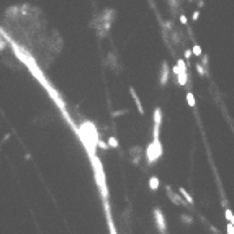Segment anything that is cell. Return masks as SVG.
<instances>
[{
	"label": "cell",
	"mask_w": 234,
	"mask_h": 234,
	"mask_svg": "<svg viewBox=\"0 0 234 234\" xmlns=\"http://www.w3.org/2000/svg\"><path fill=\"white\" fill-rule=\"evenodd\" d=\"M126 111H128V110H123V111H121V110H118V111H115V113H113V116H119V115H124V113H126Z\"/></svg>",
	"instance_id": "obj_16"
},
{
	"label": "cell",
	"mask_w": 234,
	"mask_h": 234,
	"mask_svg": "<svg viewBox=\"0 0 234 234\" xmlns=\"http://www.w3.org/2000/svg\"><path fill=\"white\" fill-rule=\"evenodd\" d=\"M195 69H197V72L200 74V76H206V72H205V69H203V66H202V64H200V62H198V64H195Z\"/></svg>",
	"instance_id": "obj_12"
},
{
	"label": "cell",
	"mask_w": 234,
	"mask_h": 234,
	"mask_svg": "<svg viewBox=\"0 0 234 234\" xmlns=\"http://www.w3.org/2000/svg\"><path fill=\"white\" fill-rule=\"evenodd\" d=\"M177 76H179V84H180V85H185V84H187V80H188L187 72H180V71H179V74H177Z\"/></svg>",
	"instance_id": "obj_7"
},
{
	"label": "cell",
	"mask_w": 234,
	"mask_h": 234,
	"mask_svg": "<svg viewBox=\"0 0 234 234\" xmlns=\"http://www.w3.org/2000/svg\"><path fill=\"white\" fill-rule=\"evenodd\" d=\"M179 192H180V195H182V197H184V198L187 200V202H188V203H190V205H193V198L190 197V193H188V192L185 190V188H184V187H180V190H179Z\"/></svg>",
	"instance_id": "obj_6"
},
{
	"label": "cell",
	"mask_w": 234,
	"mask_h": 234,
	"mask_svg": "<svg viewBox=\"0 0 234 234\" xmlns=\"http://www.w3.org/2000/svg\"><path fill=\"white\" fill-rule=\"evenodd\" d=\"M172 72H174L175 76H177V74H179V67H177V66H174V67H172Z\"/></svg>",
	"instance_id": "obj_20"
},
{
	"label": "cell",
	"mask_w": 234,
	"mask_h": 234,
	"mask_svg": "<svg viewBox=\"0 0 234 234\" xmlns=\"http://www.w3.org/2000/svg\"><path fill=\"white\" fill-rule=\"evenodd\" d=\"M184 54H185V58L188 59V58L192 56V49H185V53H184Z\"/></svg>",
	"instance_id": "obj_19"
},
{
	"label": "cell",
	"mask_w": 234,
	"mask_h": 234,
	"mask_svg": "<svg viewBox=\"0 0 234 234\" xmlns=\"http://www.w3.org/2000/svg\"><path fill=\"white\" fill-rule=\"evenodd\" d=\"M97 146H98V147H102V149H108V144H106V142L105 141H97Z\"/></svg>",
	"instance_id": "obj_14"
},
{
	"label": "cell",
	"mask_w": 234,
	"mask_h": 234,
	"mask_svg": "<svg viewBox=\"0 0 234 234\" xmlns=\"http://www.w3.org/2000/svg\"><path fill=\"white\" fill-rule=\"evenodd\" d=\"M180 23H182V25H187V18H185V15H180Z\"/></svg>",
	"instance_id": "obj_17"
},
{
	"label": "cell",
	"mask_w": 234,
	"mask_h": 234,
	"mask_svg": "<svg viewBox=\"0 0 234 234\" xmlns=\"http://www.w3.org/2000/svg\"><path fill=\"white\" fill-rule=\"evenodd\" d=\"M161 123H162V111H161V108H156L154 110V124H157V126H161Z\"/></svg>",
	"instance_id": "obj_4"
},
{
	"label": "cell",
	"mask_w": 234,
	"mask_h": 234,
	"mask_svg": "<svg viewBox=\"0 0 234 234\" xmlns=\"http://www.w3.org/2000/svg\"><path fill=\"white\" fill-rule=\"evenodd\" d=\"M187 102H188V105H190V106H195V97H193L192 92L187 93Z\"/></svg>",
	"instance_id": "obj_9"
},
{
	"label": "cell",
	"mask_w": 234,
	"mask_h": 234,
	"mask_svg": "<svg viewBox=\"0 0 234 234\" xmlns=\"http://www.w3.org/2000/svg\"><path fill=\"white\" fill-rule=\"evenodd\" d=\"M202 48H200V44H195V46H193V49H192V54H195V56H202Z\"/></svg>",
	"instance_id": "obj_11"
},
{
	"label": "cell",
	"mask_w": 234,
	"mask_h": 234,
	"mask_svg": "<svg viewBox=\"0 0 234 234\" xmlns=\"http://www.w3.org/2000/svg\"><path fill=\"white\" fill-rule=\"evenodd\" d=\"M224 216H226V219H228V221H229L231 224L234 226V214H232V211H231L229 208H226V210H224Z\"/></svg>",
	"instance_id": "obj_8"
},
{
	"label": "cell",
	"mask_w": 234,
	"mask_h": 234,
	"mask_svg": "<svg viewBox=\"0 0 234 234\" xmlns=\"http://www.w3.org/2000/svg\"><path fill=\"white\" fill-rule=\"evenodd\" d=\"M129 93H131V97H133V100H134V103H136V106H138V111L141 113V115H144V108H142V105H141V100H139V97H138V93H136V90H134V87H129Z\"/></svg>",
	"instance_id": "obj_2"
},
{
	"label": "cell",
	"mask_w": 234,
	"mask_h": 234,
	"mask_svg": "<svg viewBox=\"0 0 234 234\" xmlns=\"http://www.w3.org/2000/svg\"><path fill=\"white\" fill-rule=\"evenodd\" d=\"M149 188H151L152 192H156L157 188H159V179H157V177H151V179H149Z\"/></svg>",
	"instance_id": "obj_5"
},
{
	"label": "cell",
	"mask_w": 234,
	"mask_h": 234,
	"mask_svg": "<svg viewBox=\"0 0 234 234\" xmlns=\"http://www.w3.org/2000/svg\"><path fill=\"white\" fill-rule=\"evenodd\" d=\"M226 232L228 234H234V226L231 224V223H228V224H226Z\"/></svg>",
	"instance_id": "obj_13"
},
{
	"label": "cell",
	"mask_w": 234,
	"mask_h": 234,
	"mask_svg": "<svg viewBox=\"0 0 234 234\" xmlns=\"http://www.w3.org/2000/svg\"><path fill=\"white\" fill-rule=\"evenodd\" d=\"M169 80V64L162 62V74H161V85H165Z\"/></svg>",
	"instance_id": "obj_3"
},
{
	"label": "cell",
	"mask_w": 234,
	"mask_h": 234,
	"mask_svg": "<svg viewBox=\"0 0 234 234\" xmlns=\"http://www.w3.org/2000/svg\"><path fill=\"white\" fill-rule=\"evenodd\" d=\"M110 228H111V234H116V231H115V228H113V224H111V221H110Z\"/></svg>",
	"instance_id": "obj_21"
},
{
	"label": "cell",
	"mask_w": 234,
	"mask_h": 234,
	"mask_svg": "<svg viewBox=\"0 0 234 234\" xmlns=\"http://www.w3.org/2000/svg\"><path fill=\"white\" fill-rule=\"evenodd\" d=\"M154 216H156V223H157V228H159V231L161 232H165V219H164V214H162V211L159 210V208H154Z\"/></svg>",
	"instance_id": "obj_1"
},
{
	"label": "cell",
	"mask_w": 234,
	"mask_h": 234,
	"mask_svg": "<svg viewBox=\"0 0 234 234\" xmlns=\"http://www.w3.org/2000/svg\"><path fill=\"white\" fill-rule=\"evenodd\" d=\"M202 64H203V66H208V56H203V59H202Z\"/></svg>",
	"instance_id": "obj_18"
},
{
	"label": "cell",
	"mask_w": 234,
	"mask_h": 234,
	"mask_svg": "<svg viewBox=\"0 0 234 234\" xmlns=\"http://www.w3.org/2000/svg\"><path fill=\"white\" fill-rule=\"evenodd\" d=\"M108 146H110V147H115V149L118 147V141H116V138H115V136L108 138Z\"/></svg>",
	"instance_id": "obj_10"
},
{
	"label": "cell",
	"mask_w": 234,
	"mask_h": 234,
	"mask_svg": "<svg viewBox=\"0 0 234 234\" xmlns=\"http://www.w3.org/2000/svg\"><path fill=\"white\" fill-rule=\"evenodd\" d=\"M198 16H200V10H195V12H193L192 20H193V21H197V20H198Z\"/></svg>",
	"instance_id": "obj_15"
}]
</instances>
